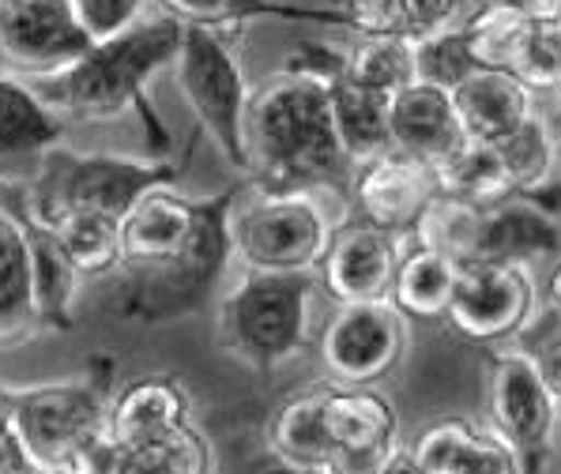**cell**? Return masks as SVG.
I'll use <instances>...</instances> for the list:
<instances>
[{
  "mask_svg": "<svg viewBox=\"0 0 561 474\" xmlns=\"http://www.w3.org/2000/svg\"><path fill=\"white\" fill-rule=\"evenodd\" d=\"M245 181L261 193H313L351 208L355 159L340 140L328 80L283 65L249 94Z\"/></svg>",
  "mask_w": 561,
  "mask_h": 474,
  "instance_id": "6da1fadb",
  "label": "cell"
},
{
  "mask_svg": "<svg viewBox=\"0 0 561 474\" xmlns=\"http://www.w3.org/2000/svg\"><path fill=\"white\" fill-rule=\"evenodd\" d=\"M181 38H185V23L178 15H148L133 31L94 42L68 72L38 80L34 88L65 117L114 120L133 114L148 132L151 159H167L170 128L154 109L148 83L178 60Z\"/></svg>",
  "mask_w": 561,
  "mask_h": 474,
  "instance_id": "7a4b0ae2",
  "label": "cell"
},
{
  "mask_svg": "<svg viewBox=\"0 0 561 474\" xmlns=\"http://www.w3.org/2000/svg\"><path fill=\"white\" fill-rule=\"evenodd\" d=\"M408 241L442 248L460 264H535L561 253L558 215L531 196L502 204H468L442 196L430 204Z\"/></svg>",
  "mask_w": 561,
  "mask_h": 474,
  "instance_id": "3957f363",
  "label": "cell"
},
{
  "mask_svg": "<svg viewBox=\"0 0 561 474\" xmlns=\"http://www.w3.org/2000/svg\"><path fill=\"white\" fill-rule=\"evenodd\" d=\"M181 177V162L128 159V154H80L54 148L23 188V215L42 227H57L65 215L99 211L125 219L154 188Z\"/></svg>",
  "mask_w": 561,
  "mask_h": 474,
  "instance_id": "277c9868",
  "label": "cell"
},
{
  "mask_svg": "<svg viewBox=\"0 0 561 474\" xmlns=\"http://www.w3.org/2000/svg\"><path fill=\"white\" fill-rule=\"evenodd\" d=\"M317 271H245L219 301V343L256 373L287 366L313 339Z\"/></svg>",
  "mask_w": 561,
  "mask_h": 474,
  "instance_id": "5b68a950",
  "label": "cell"
},
{
  "mask_svg": "<svg viewBox=\"0 0 561 474\" xmlns=\"http://www.w3.org/2000/svg\"><path fill=\"white\" fill-rule=\"evenodd\" d=\"M110 403H114L110 366L88 369L68 381L15 388L12 429L27 448L34 471L94 467V455L106 444Z\"/></svg>",
  "mask_w": 561,
  "mask_h": 474,
  "instance_id": "8992f818",
  "label": "cell"
},
{
  "mask_svg": "<svg viewBox=\"0 0 561 474\" xmlns=\"http://www.w3.org/2000/svg\"><path fill=\"white\" fill-rule=\"evenodd\" d=\"M245 188V181L222 188L219 196L201 200V222H196L188 245L181 248L174 261L136 267L133 287L125 294V316L140 324H162L178 316L201 313L211 301L219 279L227 275L234 261V234H230V215Z\"/></svg>",
  "mask_w": 561,
  "mask_h": 474,
  "instance_id": "52a82bcc",
  "label": "cell"
},
{
  "mask_svg": "<svg viewBox=\"0 0 561 474\" xmlns=\"http://www.w3.org/2000/svg\"><path fill=\"white\" fill-rule=\"evenodd\" d=\"M234 261L245 271H317L335 222L313 193H261L245 181L234 215Z\"/></svg>",
  "mask_w": 561,
  "mask_h": 474,
  "instance_id": "ba28073f",
  "label": "cell"
},
{
  "mask_svg": "<svg viewBox=\"0 0 561 474\" xmlns=\"http://www.w3.org/2000/svg\"><path fill=\"white\" fill-rule=\"evenodd\" d=\"M178 88L185 94L193 117L211 136V143L222 151V159L249 174V151H245V114H249V88L245 68L234 49V31L201 27L185 23L178 60H174Z\"/></svg>",
  "mask_w": 561,
  "mask_h": 474,
  "instance_id": "9c48e42d",
  "label": "cell"
},
{
  "mask_svg": "<svg viewBox=\"0 0 561 474\" xmlns=\"http://www.w3.org/2000/svg\"><path fill=\"white\" fill-rule=\"evenodd\" d=\"M490 429L513 444L524 474H542L554 460L558 395L550 392L539 361L520 343H502L486 355Z\"/></svg>",
  "mask_w": 561,
  "mask_h": 474,
  "instance_id": "30bf717a",
  "label": "cell"
},
{
  "mask_svg": "<svg viewBox=\"0 0 561 474\" xmlns=\"http://www.w3.org/2000/svg\"><path fill=\"white\" fill-rule=\"evenodd\" d=\"M317 347L335 384L374 388L408 358L411 321L392 305V298L335 305Z\"/></svg>",
  "mask_w": 561,
  "mask_h": 474,
  "instance_id": "8fae6325",
  "label": "cell"
},
{
  "mask_svg": "<svg viewBox=\"0 0 561 474\" xmlns=\"http://www.w3.org/2000/svg\"><path fill=\"white\" fill-rule=\"evenodd\" d=\"M535 282L524 264H463L445 327L474 347H502L528 332Z\"/></svg>",
  "mask_w": 561,
  "mask_h": 474,
  "instance_id": "7c38bea8",
  "label": "cell"
},
{
  "mask_svg": "<svg viewBox=\"0 0 561 474\" xmlns=\"http://www.w3.org/2000/svg\"><path fill=\"white\" fill-rule=\"evenodd\" d=\"M94 38L76 0H8L0 4V60L15 76L38 83L76 65Z\"/></svg>",
  "mask_w": 561,
  "mask_h": 474,
  "instance_id": "4fadbf2b",
  "label": "cell"
},
{
  "mask_svg": "<svg viewBox=\"0 0 561 474\" xmlns=\"http://www.w3.org/2000/svg\"><path fill=\"white\" fill-rule=\"evenodd\" d=\"M434 200H437L434 166L414 159V154L385 151L377 159L355 166L347 219L369 222V227L385 230V234L408 241Z\"/></svg>",
  "mask_w": 561,
  "mask_h": 474,
  "instance_id": "5bb4252c",
  "label": "cell"
},
{
  "mask_svg": "<svg viewBox=\"0 0 561 474\" xmlns=\"http://www.w3.org/2000/svg\"><path fill=\"white\" fill-rule=\"evenodd\" d=\"M324 426L332 441V474H377L400 448L396 407L374 388L324 384Z\"/></svg>",
  "mask_w": 561,
  "mask_h": 474,
  "instance_id": "9a60e30c",
  "label": "cell"
},
{
  "mask_svg": "<svg viewBox=\"0 0 561 474\" xmlns=\"http://www.w3.org/2000/svg\"><path fill=\"white\" fill-rule=\"evenodd\" d=\"M403 261V238L385 234L358 219H343L332 234L317 282L321 294L335 305H355V301H385L392 298L396 271Z\"/></svg>",
  "mask_w": 561,
  "mask_h": 474,
  "instance_id": "2e32d148",
  "label": "cell"
},
{
  "mask_svg": "<svg viewBox=\"0 0 561 474\" xmlns=\"http://www.w3.org/2000/svg\"><path fill=\"white\" fill-rule=\"evenodd\" d=\"M65 132L68 117L57 114L34 83L0 72V181H31Z\"/></svg>",
  "mask_w": 561,
  "mask_h": 474,
  "instance_id": "e0dca14e",
  "label": "cell"
},
{
  "mask_svg": "<svg viewBox=\"0 0 561 474\" xmlns=\"http://www.w3.org/2000/svg\"><path fill=\"white\" fill-rule=\"evenodd\" d=\"M468 140L456 114L453 91L437 83L414 80L403 91L392 94V148L403 154H414L422 162H442Z\"/></svg>",
  "mask_w": 561,
  "mask_h": 474,
  "instance_id": "ac0fdd59",
  "label": "cell"
},
{
  "mask_svg": "<svg viewBox=\"0 0 561 474\" xmlns=\"http://www.w3.org/2000/svg\"><path fill=\"white\" fill-rule=\"evenodd\" d=\"M196 222H201V200L154 188L133 211L121 219V245H125V267H154L174 261L188 245Z\"/></svg>",
  "mask_w": 561,
  "mask_h": 474,
  "instance_id": "d6986e66",
  "label": "cell"
},
{
  "mask_svg": "<svg viewBox=\"0 0 561 474\" xmlns=\"http://www.w3.org/2000/svg\"><path fill=\"white\" fill-rule=\"evenodd\" d=\"M154 4L162 12L178 15L181 23H201V27L222 31H238L256 20L317 23V27L355 31L343 0H154Z\"/></svg>",
  "mask_w": 561,
  "mask_h": 474,
  "instance_id": "ffe728a7",
  "label": "cell"
},
{
  "mask_svg": "<svg viewBox=\"0 0 561 474\" xmlns=\"http://www.w3.org/2000/svg\"><path fill=\"white\" fill-rule=\"evenodd\" d=\"M188 421V392L174 377H140L114 392L106 421V441L125 452L170 433Z\"/></svg>",
  "mask_w": 561,
  "mask_h": 474,
  "instance_id": "44dd1931",
  "label": "cell"
},
{
  "mask_svg": "<svg viewBox=\"0 0 561 474\" xmlns=\"http://www.w3.org/2000/svg\"><path fill=\"white\" fill-rule=\"evenodd\" d=\"M456 114L471 140L497 143L535 114V94L502 68H479L453 91Z\"/></svg>",
  "mask_w": 561,
  "mask_h": 474,
  "instance_id": "7402d4cb",
  "label": "cell"
},
{
  "mask_svg": "<svg viewBox=\"0 0 561 474\" xmlns=\"http://www.w3.org/2000/svg\"><path fill=\"white\" fill-rule=\"evenodd\" d=\"M347 65V60H343ZM328 94H332V114L340 140L347 154L358 162H369L392 148V94L362 88L358 80H351L347 68H335L328 76Z\"/></svg>",
  "mask_w": 561,
  "mask_h": 474,
  "instance_id": "603a6c76",
  "label": "cell"
},
{
  "mask_svg": "<svg viewBox=\"0 0 561 474\" xmlns=\"http://www.w3.org/2000/svg\"><path fill=\"white\" fill-rule=\"evenodd\" d=\"M463 264L453 261L442 248L419 245V241H403V261L396 271L392 305L400 309L408 321L422 324H445L453 294L460 287Z\"/></svg>",
  "mask_w": 561,
  "mask_h": 474,
  "instance_id": "cb8c5ba5",
  "label": "cell"
},
{
  "mask_svg": "<svg viewBox=\"0 0 561 474\" xmlns=\"http://www.w3.org/2000/svg\"><path fill=\"white\" fill-rule=\"evenodd\" d=\"M38 309L31 287V241L20 211L0 204V347L38 335Z\"/></svg>",
  "mask_w": 561,
  "mask_h": 474,
  "instance_id": "d4e9b609",
  "label": "cell"
},
{
  "mask_svg": "<svg viewBox=\"0 0 561 474\" xmlns=\"http://www.w3.org/2000/svg\"><path fill=\"white\" fill-rule=\"evenodd\" d=\"M23 227H27V241H31V287H34L38 324L42 332H68L72 327L76 290H80L83 275L68 261V253L60 248L54 230L34 222L31 215H23Z\"/></svg>",
  "mask_w": 561,
  "mask_h": 474,
  "instance_id": "484cf974",
  "label": "cell"
},
{
  "mask_svg": "<svg viewBox=\"0 0 561 474\" xmlns=\"http://www.w3.org/2000/svg\"><path fill=\"white\" fill-rule=\"evenodd\" d=\"M267 452L283 455L301 467L332 471V441L324 426V384L306 388L275 407L267 418Z\"/></svg>",
  "mask_w": 561,
  "mask_h": 474,
  "instance_id": "4316f807",
  "label": "cell"
},
{
  "mask_svg": "<svg viewBox=\"0 0 561 474\" xmlns=\"http://www.w3.org/2000/svg\"><path fill=\"white\" fill-rule=\"evenodd\" d=\"M358 38L385 34V38L422 42L430 34L456 27L471 0H343Z\"/></svg>",
  "mask_w": 561,
  "mask_h": 474,
  "instance_id": "83f0119b",
  "label": "cell"
},
{
  "mask_svg": "<svg viewBox=\"0 0 561 474\" xmlns=\"http://www.w3.org/2000/svg\"><path fill=\"white\" fill-rule=\"evenodd\" d=\"M434 177H437V193L453 196V200L502 204L508 196H516L497 143L471 140V136L453 154L434 162Z\"/></svg>",
  "mask_w": 561,
  "mask_h": 474,
  "instance_id": "f1b7e54d",
  "label": "cell"
},
{
  "mask_svg": "<svg viewBox=\"0 0 561 474\" xmlns=\"http://www.w3.org/2000/svg\"><path fill=\"white\" fill-rule=\"evenodd\" d=\"M211 471H215L211 441H207L193 421H185V426L170 429V433L154 437V441L117 452L110 474H211Z\"/></svg>",
  "mask_w": 561,
  "mask_h": 474,
  "instance_id": "f546056e",
  "label": "cell"
},
{
  "mask_svg": "<svg viewBox=\"0 0 561 474\" xmlns=\"http://www.w3.org/2000/svg\"><path fill=\"white\" fill-rule=\"evenodd\" d=\"M60 241V248L68 253V261L76 264V271L83 279L94 275H110L117 267H125V245H121V219L99 211H76L65 215L57 227H49Z\"/></svg>",
  "mask_w": 561,
  "mask_h": 474,
  "instance_id": "4dcf8cb0",
  "label": "cell"
},
{
  "mask_svg": "<svg viewBox=\"0 0 561 474\" xmlns=\"http://www.w3.org/2000/svg\"><path fill=\"white\" fill-rule=\"evenodd\" d=\"M497 151H502V162L508 170V181H513L516 196L535 193V188L547 185L550 170H554V162H558V132L550 128V120L535 109L516 132L497 140Z\"/></svg>",
  "mask_w": 561,
  "mask_h": 474,
  "instance_id": "1f68e13d",
  "label": "cell"
},
{
  "mask_svg": "<svg viewBox=\"0 0 561 474\" xmlns=\"http://www.w3.org/2000/svg\"><path fill=\"white\" fill-rule=\"evenodd\" d=\"M343 68H347V76L358 80L362 88H374L385 94H396L419 80V72H414V42L385 38V34L358 38L347 49V65Z\"/></svg>",
  "mask_w": 561,
  "mask_h": 474,
  "instance_id": "d6a6232c",
  "label": "cell"
},
{
  "mask_svg": "<svg viewBox=\"0 0 561 474\" xmlns=\"http://www.w3.org/2000/svg\"><path fill=\"white\" fill-rule=\"evenodd\" d=\"M479 68L482 65L471 54L463 23L414 42V72H419V80L437 83V88H445V91H456L463 80H471Z\"/></svg>",
  "mask_w": 561,
  "mask_h": 474,
  "instance_id": "836d02e7",
  "label": "cell"
},
{
  "mask_svg": "<svg viewBox=\"0 0 561 474\" xmlns=\"http://www.w3.org/2000/svg\"><path fill=\"white\" fill-rule=\"evenodd\" d=\"M508 72L531 94H561V38L554 20H539Z\"/></svg>",
  "mask_w": 561,
  "mask_h": 474,
  "instance_id": "e575fe53",
  "label": "cell"
},
{
  "mask_svg": "<svg viewBox=\"0 0 561 474\" xmlns=\"http://www.w3.org/2000/svg\"><path fill=\"white\" fill-rule=\"evenodd\" d=\"M442 474H524V467H520V455L513 452V444L505 437H497L494 429L474 426V433L445 463Z\"/></svg>",
  "mask_w": 561,
  "mask_h": 474,
  "instance_id": "d590c367",
  "label": "cell"
},
{
  "mask_svg": "<svg viewBox=\"0 0 561 474\" xmlns=\"http://www.w3.org/2000/svg\"><path fill=\"white\" fill-rule=\"evenodd\" d=\"M471 433H474L471 418H437V421H430L419 437H414L411 455L422 463V471L426 474H442L445 463L460 452Z\"/></svg>",
  "mask_w": 561,
  "mask_h": 474,
  "instance_id": "8d00e7d4",
  "label": "cell"
},
{
  "mask_svg": "<svg viewBox=\"0 0 561 474\" xmlns=\"http://www.w3.org/2000/svg\"><path fill=\"white\" fill-rule=\"evenodd\" d=\"M154 0H76L83 27L94 42L114 38V34L133 31L140 20H148V8Z\"/></svg>",
  "mask_w": 561,
  "mask_h": 474,
  "instance_id": "74e56055",
  "label": "cell"
},
{
  "mask_svg": "<svg viewBox=\"0 0 561 474\" xmlns=\"http://www.w3.org/2000/svg\"><path fill=\"white\" fill-rule=\"evenodd\" d=\"M0 474H38L27 455V448L20 444V437L12 433H0Z\"/></svg>",
  "mask_w": 561,
  "mask_h": 474,
  "instance_id": "f35d334b",
  "label": "cell"
},
{
  "mask_svg": "<svg viewBox=\"0 0 561 474\" xmlns=\"http://www.w3.org/2000/svg\"><path fill=\"white\" fill-rule=\"evenodd\" d=\"M245 474H332V471H328V467H301V463H290V460H283V455H275V452H264V455H256V460L249 463Z\"/></svg>",
  "mask_w": 561,
  "mask_h": 474,
  "instance_id": "ab89813d",
  "label": "cell"
},
{
  "mask_svg": "<svg viewBox=\"0 0 561 474\" xmlns=\"http://www.w3.org/2000/svg\"><path fill=\"white\" fill-rule=\"evenodd\" d=\"M505 8H516V12L531 15V20H558L561 15V0H497Z\"/></svg>",
  "mask_w": 561,
  "mask_h": 474,
  "instance_id": "60d3db41",
  "label": "cell"
},
{
  "mask_svg": "<svg viewBox=\"0 0 561 474\" xmlns=\"http://www.w3.org/2000/svg\"><path fill=\"white\" fill-rule=\"evenodd\" d=\"M377 474H426V471H422V463L411 455V448H396V452L381 463V471Z\"/></svg>",
  "mask_w": 561,
  "mask_h": 474,
  "instance_id": "b9f144b4",
  "label": "cell"
},
{
  "mask_svg": "<svg viewBox=\"0 0 561 474\" xmlns=\"http://www.w3.org/2000/svg\"><path fill=\"white\" fill-rule=\"evenodd\" d=\"M12 411H15V388L0 384V433H12Z\"/></svg>",
  "mask_w": 561,
  "mask_h": 474,
  "instance_id": "7bdbcfd3",
  "label": "cell"
},
{
  "mask_svg": "<svg viewBox=\"0 0 561 474\" xmlns=\"http://www.w3.org/2000/svg\"><path fill=\"white\" fill-rule=\"evenodd\" d=\"M547 298H550V305H554V313L561 316V261L554 264V271H550V279H547Z\"/></svg>",
  "mask_w": 561,
  "mask_h": 474,
  "instance_id": "ee69618b",
  "label": "cell"
},
{
  "mask_svg": "<svg viewBox=\"0 0 561 474\" xmlns=\"http://www.w3.org/2000/svg\"><path fill=\"white\" fill-rule=\"evenodd\" d=\"M49 474H102V471H94V467H68V471H49Z\"/></svg>",
  "mask_w": 561,
  "mask_h": 474,
  "instance_id": "f6af8a7d",
  "label": "cell"
},
{
  "mask_svg": "<svg viewBox=\"0 0 561 474\" xmlns=\"http://www.w3.org/2000/svg\"><path fill=\"white\" fill-rule=\"evenodd\" d=\"M558 162H561V128H558Z\"/></svg>",
  "mask_w": 561,
  "mask_h": 474,
  "instance_id": "bcb514c9",
  "label": "cell"
},
{
  "mask_svg": "<svg viewBox=\"0 0 561 474\" xmlns=\"http://www.w3.org/2000/svg\"><path fill=\"white\" fill-rule=\"evenodd\" d=\"M554 27H558V38H561V15H558V20H554Z\"/></svg>",
  "mask_w": 561,
  "mask_h": 474,
  "instance_id": "7dc6e473",
  "label": "cell"
},
{
  "mask_svg": "<svg viewBox=\"0 0 561 474\" xmlns=\"http://www.w3.org/2000/svg\"><path fill=\"white\" fill-rule=\"evenodd\" d=\"M0 4H8V0H0Z\"/></svg>",
  "mask_w": 561,
  "mask_h": 474,
  "instance_id": "c3c4849f",
  "label": "cell"
},
{
  "mask_svg": "<svg viewBox=\"0 0 561 474\" xmlns=\"http://www.w3.org/2000/svg\"><path fill=\"white\" fill-rule=\"evenodd\" d=\"M558 335H561V332H558Z\"/></svg>",
  "mask_w": 561,
  "mask_h": 474,
  "instance_id": "681fc988",
  "label": "cell"
}]
</instances>
